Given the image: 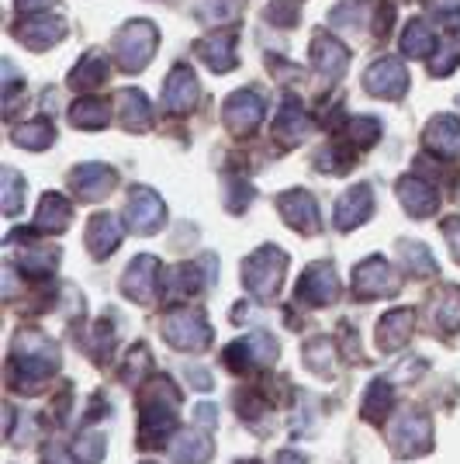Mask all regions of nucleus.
<instances>
[{
    "mask_svg": "<svg viewBox=\"0 0 460 464\" xmlns=\"http://www.w3.org/2000/svg\"><path fill=\"white\" fill-rule=\"evenodd\" d=\"M173 412H177V392L167 378H156L153 385L146 388V399H142V444L153 447L163 437L173 433Z\"/></svg>",
    "mask_w": 460,
    "mask_h": 464,
    "instance_id": "obj_1",
    "label": "nucleus"
},
{
    "mask_svg": "<svg viewBox=\"0 0 460 464\" xmlns=\"http://www.w3.org/2000/svg\"><path fill=\"white\" fill-rule=\"evenodd\" d=\"M284 267H288V260H284L281 250H273V246L256 250L250 260H246V267H243L246 288H250L256 298L270 302V298L277 295V285H281V277H284Z\"/></svg>",
    "mask_w": 460,
    "mask_h": 464,
    "instance_id": "obj_2",
    "label": "nucleus"
},
{
    "mask_svg": "<svg viewBox=\"0 0 460 464\" xmlns=\"http://www.w3.org/2000/svg\"><path fill=\"white\" fill-rule=\"evenodd\" d=\"M388 444L395 447L402 458H416L422 450H429V447H433L429 420H426V416H416V412H405L402 420L388 430Z\"/></svg>",
    "mask_w": 460,
    "mask_h": 464,
    "instance_id": "obj_3",
    "label": "nucleus"
},
{
    "mask_svg": "<svg viewBox=\"0 0 460 464\" xmlns=\"http://www.w3.org/2000/svg\"><path fill=\"white\" fill-rule=\"evenodd\" d=\"M163 336L177 350H201L211 340V326L205 315L197 312H177L163 323Z\"/></svg>",
    "mask_w": 460,
    "mask_h": 464,
    "instance_id": "obj_4",
    "label": "nucleus"
},
{
    "mask_svg": "<svg viewBox=\"0 0 460 464\" xmlns=\"http://www.w3.org/2000/svg\"><path fill=\"white\" fill-rule=\"evenodd\" d=\"M153 49H156L153 24H129L115 42L118 63H121L125 70H139V66H146L149 56H153Z\"/></svg>",
    "mask_w": 460,
    "mask_h": 464,
    "instance_id": "obj_5",
    "label": "nucleus"
},
{
    "mask_svg": "<svg viewBox=\"0 0 460 464\" xmlns=\"http://www.w3.org/2000/svg\"><path fill=\"white\" fill-rule=\"evenodd\" d=\"M353 285H357V298H378V295H391V291L398 288L395 271L388 267V260H381V256H370L367 264H360L357 274H353Z\"/></svg>",
    "mask_w": 460,
    "mask_h": 464,
    "instance_id": "obj_6",
    "label": "nucleus"
},
{
    "mask_svg": "<svg viewBox=\"0 0 460 464\" xmlns=\"http://www.w3.org/2000/svg\"><path fill=\"white\" fill-rule=\"evenodd\" d=\"M298 298L308 305H326L336 298V271L332 264H311L298 281Z\"/></svg>",
    "mask_w": 460,
    "mask_h": 464,
    "instance_id": "obj_7",
    "label": "nucleus"
},
{
    "mask_svg": "<svg viewBox=\"0 0 460 464\" xmlns=\"http://www.w3.org/2000/svg\"><path fill=\"white\" fill-rule=\"evenodd\" d=\"M281 215L288 218L298 232H315L319 229V208H315V198L305 191H288L281 194Z\"/></svg>",
    "mask_w": 460,
    "mask_h": 464,
    "instance_id": "obj_8",
    "label": "nucleus"
},
{
    "mask_svg": "<svg viewBox=\"0 0 460 464\" xmlns=\"http://www.w3.org/2000/svg\"><path fill=\"white\" fill-rule=\"evenodd\" d=\"M225 121H229L232 132H250L256 129V121L264 115V104H260V97L250 94V91H239V94H232L225 101Z\"/></svg>",
    "mask_w": 460,
    "mask_h": 464,
    "instance_id": "obj_9",
    "label": "nucleus"
},
{
    "mask_svg": "<svg viewBox=\"0 0 460 464\" xmlns=\"http://www.w3.org/2000/svg\"><path fill=\"white\" fill-rule=\"evenodd\" d=\"M405 87H408V77H405L398 59H381V63L367 73V91H370V94L398 97V94H405Z\"/></svg>",
    "mask_w": 460,
    "mask_h": 464,
    "instance_id": "obj_10",
    "label": "nucleus"
},
{
    "mask_svg": "<svg viewBox=\"0 0 460 464\" xmlns=\"http://www.w3.org/2000/svg\"><path fill=\"white\" fill-rule=\"evenodd\" d=\"M163 201L156 198L149 188H139L132 191V205H129V222H132L135 232H153L159 229V222H163Z\"/></svg>",
    "mask_w": 460,
    "mask_h": 464,
    "instance_id": "obj_11",
    "label": "nucleus"
},
{
    "mask_svg": "<svg viewBox=\"0 0 460 464\" xmlns=\"http://www.w3.org/2000/svg\"><path fill=\"white\" fill-rule=\"evenodd\" d=\"M156 274H159L156 256H139L132 267L125 271V277H121V288H125V295L135 298V302H146L156 288Z\"/></svg>",
    "mask_w": 460,
    "mask_h": 464,
    "instance_id": "obj_12",
    "label": "nucleus"
},
{
    "mask_svg": "<svg viewBox=\"0 0 460 464\" xmlns=\"http://www.w3.org/2000/svg\"><path fill=\"white\" fill-rule=\"evenodd\" d=\"M194 97H197V80L187 66H177L167 80V91H163V101H167V108L170 111H187L194 104Z\"/></svg>",
    "mask_w": 460,
    "mask_h": 464,
    "instance_id": "obj_13",
    "label": "nucleus"
},
{
    "mask_svg": "<svg viewBox=\"0 0 460 464\" xmlns=\"http://www.w3.org/2000/svg\"><path fill=\"white\" fill-rule=\"evenodd\" d=\"M121 243V226H118L115 215H97L87 226V246L94 256H108Z\"/></svg>",
    "mask_w": 460,
    "mask_h": 464,
    "instance_id": "obj_14",
    "label": "nucleus"
},
{
    "mask_svg": "<svg viewBox=\"0 0 460 464\" xmlns=\"http://www.w3.org/2000/svg\"><path fill=\"white\" fill-rule=\"evenodd\" d=\"M73 188L87 201H97V198H104V194L115 188V174L108 167H101V163H87V167H80L77 174H73Z\"/></svg>",
    "mask_w": 460,
    "mask_h": 464,
    "instance_id": "obj_15",
    "label": "nucleus"
},
{
    "mask_svg": "<svg viewBox=\"0 0 460 464\" xmlns=\"http://www.w3.org/2000/svg\"><path fill=\"white\" fill-rule=\"evenodd\" d=\"M370 188H353V191L343 194V201L336 205V226L340 229H353L360 226L367 215H370Z\"/></svg>",
    "mask_w": 460,
    "mask_h": 464,
    "instance_id": "obj_16",
    "label": "nucleus"
},
{
    "mask_svg": "<svg viewBox=\"0 0 460 464\" xmlns=\"http://www.w3.org/2000/svg\"><path fill=\"white\" fill-rule=\"evenodd\" d=\"M211 454V440H208V430H187L180 433V440L173 444V458L180 464H205Z\"/></svg>",
    "mask_w": 460,
    "mask_h": 464,
    "instance_id": "obj_17",
    "label": "nucleus"
},
{
    "mask_svg": "<svg viewBox=\"0 0 460 464\" xmlns=\"http://www.w3.org/2000/svg\"><path fill=\"white\" fill-rule=\"evenodd\" d=\"M412 326H416V315L408 309L402 312H391L388 319L381 323L378 329V340H381L384 350H398L402 343H408V336H412Z\"/></svg>",
    "mask_w": 460,
    "mask_h": 464,
    "instance_id": "obj_18",
    "label": "nucleus"
},
{
    "mask_svg": "<svg viewBox=\"0 0 460 464\" xmlns=\"http://www.w3.org/2000/svg\"><path fill=\"white\" fill-rule=\"evenodd\" d=\"M398 194H402L405 208L412 215H433L436 212V191L429 184H422L416 177H405L398 184Z\"/></svg>",
    "mask_w": 460,
    "mask_h": 464,
    "instance_id": "obj_19",
    "label": "nucleus"
},
{
    "mask_svg": "<svg viewBox=\"0 0 460 464\" xmlns=\"http://www.w3.org/2000/svg\"><path fill=\"white\" fill-rule=\"evenodd\" d=\"M426 142L433 146V150H440V153H460V121L457 118H436L433 125H429V132H426Z\"/></svg>",
    "mask_w": 460,
    "mask_h": 464,
    "instance_id": "obj_20",
    "label": "nucleus"
},
{
    "mask_svg": "<svg viewBox=\"0 0 460 464\" xmlns=\"http://www.w3.org/2000/svg\"><path fill=\"white\" fill-rule=\"evenodd\" d=\"M433 315H436V326L443 333L460 329V288H443L433 302Z\"/></svg>",
    "mask_w": 460,
    "mask_h": 464,
    "instance_id": "obj_21",
    "label": "nucleus"
},
{
    "mask_svg": "<svg viewBox=\"0 0 460 464\" xmlns=\"http://www.w3.org/2000/svg\"><path fill=\"white\" fill-rule=\"evenodd\" d=\"M66 222H70V205H66L59 194H45V201H42V208H39V218H35V229L56 232V229H62Z\"/></svg>",
    "mask_w": 460,
    "mask_h": 464,
    "instance_id": "obj_22",
    "label": "nucleus"
},
{
    "mask_svg": "<svg viewBox=\"0 0 460 464\" xmlns=\"http://www.w3.org/2000/svg\"><path fill=\"white\" fill-rule=\"evenodd\" d=\"M118 104H121V118H125L129 129H146L149 125V104L139 91H125L118 97Z\"/></svg>",
    "mask_w": 460,
    "mask_h": 464,
    "instance_id": "obj_23",
    "label": "nucleus"
},
{
    "mask_svg": "<svg viewBox=\"0 0 460 464\" xmlns=\"http://www.w3.org/2000/svg\"><path fill=\"white\" fill-rule=\"evenodd\" d=\"M73 121L83 125V129H101V125L111 121V108L101 104V101H80L77 108H73Z\"/></svg>",
    "mask_w": 460,
    "mask_h": 464,
    "instance_id": "obj_24",
    "label": "nucleus"
},
{
    "mask_svg": "<svg viewBox=\"0 0 460 464\" xmlns=\"http://www.w3.org/2000/svg\"><path fill=\"white\" fill-rule=\"evenodd\" d=\"M28 32H21V39L28 42V45H35V49H42V45H49V42H56L59 35H62V24L59 21H35V24H24Z\"/></svg>",
    "mask_w": 460,
    "mask_h": 464,
    "instance_id": "obj_25",
    "label": "nucleus"
},
{
    "mask_svg": "<svg viewBox=\"0 0 460 464\" xmlns=\"http://www.w3.org/2000/svg\"><path fill=\"white\" fill-rule=\"evenodd\" d=\"M384 406H391V388H388V382H374V385L367 388L364 416L367 420H381Z\"/></svg>",
    "mask_w": 460,
    "mask_h": 464,
    "instance_id": "obj_26",
    "label": "nucleus"
},
{
    "mask_svg": "<svg viewBox=\"0 0 460 464\" xmlns=\"http://www.w3.org/2000/svg\"><path fill=\"white\" fill-rule=\"evenodd\" d=\"M104 77H108V63H104L101 56H91L87 63H80V66H77L73 83H77V87H97Z\"/></svg>",
    "mask_w": 460,
    "mask_h": 464,
    "instance_id": "obj_27",
    "label": "nucleus"
},
{
    "mask_svg": "<svg viewBox=\"0 0 460 464\" xmlns=\"http://www.w3.org/2000/svg\"><path fill=\"white\" fill-rule=\"evenodd\" d=\"M18 142L21 146H32V150H45L53 142V125L49 121H32V125L18 129Z\"/></svg>",
    "mask_w": 460,
    "mask_h": 464,
    "instance_id": "obj_28",
    "label": "nucleus"
},
{
    "mask_svg": "<svg viewBox=\"0 0 460 464\" xmlns=\"http://www.w3.org/2000/svg\"><path fill=\"white\" fill-rule=\"evenodd\" d=\"M433 49V35L426 32V24H408L405 32V53L408 56H426Z\"/></svg>",
    "mask_w": 460,
    "mask_h": 464,
    "instance_id": "obj_29",
    "label": "nucleus"
},
{
    "mask_svg": "<svg viewBox=\"0 0 460 464\" xmlns=\"http://www.w3.org/2000/svg\"><path fill=\"white\" fill-rule=\"evenodd\" d=\"M305 361L319 371V374H329V371H332V343H329V340H315V343L305 350Z\"/></svg>",
    "mask_w": 460,
    "mask_h": 464,
    "instance_id": "obj_30",
    "label": "nucleus"
},
{
    "mask_svg": "<svg viewBox=\"0 0 460 464\" xmlns=\"http://www.w3.org/2000/svg\"><path fill=\"white\" fill-rule=\"evenodd\" d=\"M402 253L408 256V271L416 274H433L436 271V264H433V256L426 246H416V243H402Z\"/></svg>",
    "mask_w": 460,
    "mask_h": 464,
    "instance_id": "obj_31",
    "label": "nucleus"
},
{
    "mask_svg": "<svg viewBox=\"0 0 460 464\" xmlns=\"http://www.w3.org/2000/svg\"><path fill=\"white\" fill-rule=\"evenodd\" d=\"M4 180H7V205L4 208H7V215H14L21 208V177L14 170H7Z\"/></svg>",
    "mask_w": 460,
    "mask_h": 464,
    "instance_id": "obj_32",
    "label": "nucleus"
},
{
    "mask_svg": "<svg viewBox=\"0 0 460 464\" xmlns=\"http://www.w3.org/2000/svg\"><path fill=\"white\" fill-rule=\"evenodd\" d=\"M187 378H191V385H197V388H211V378L208 374H201V368H191Z\"/></svg>",
    "mask_w": 460,
    "mask_h": 464,
    "instance_id": "obj_33",
    "label": "nucleus"
},
{
    "mask_svg": "<svg viewBox=\"0 0 460 464\" xmlns=\"http://www.w3.org/2000/svg\"><path fill=\"white\" fill-rule=\"evenodd\" d=\"M45 464H77V461H70V458H66L62 450H56V447H53V450L45 454Z\"/></svg>",
    "mask_w": 460,
    "mask_h": 464,
    "instance_id": "obj_34",
    "label": "nucleus"
},
{
    "mask_svg": "<svg viewBox=\"0 0 460 464\" xmlns=\"http://www.w3.org/2000/svg\"><path fill=\"white\" fill-rule=\"evenodd\" d=\"M273 464H305V458L302 454H291V450H284V454H277V461Z\"/></svg>",
    "mask_w": 460,
    "mask_h": 464,
    "instance_id": "obj_35",
    "label": "nucleus"
},
{
    "mask_svg": "<svg viewBox=\"0 0 460 464\" xmlns=\"http://www.w3.org/2000/svg\"><path fill=\"white\" fill-rule=\"evenodd\" d=\"M45 4H49V0H21V7H28V11H39Z\"/></svg>",
    "mask_w": 460,
    "mask_h": 464,
    "instance_id": "obj_36",
    "label": "nucleus"
}]
</instances>
